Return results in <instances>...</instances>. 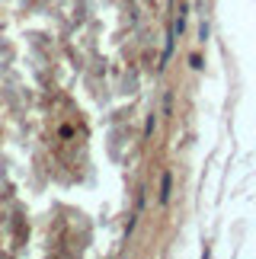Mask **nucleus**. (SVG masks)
Returning a JSON list of instances; mask_svg holds the SVG:
<instances>
[{"label":"nucleus","mask_w":256,"mask_h":259,"mask_svg":"<svg viewBox=\"0 0 256 259\" xmlns=\"http://www.w3.org/2000/svg\"><path fill=\"white\" fill-rule=\"evenodd\" d=\"M170 189H173V176L163 173V183H160V205H167V202H170Z\"/></svg>","instance_id":"obj_1"}]
</instances>
